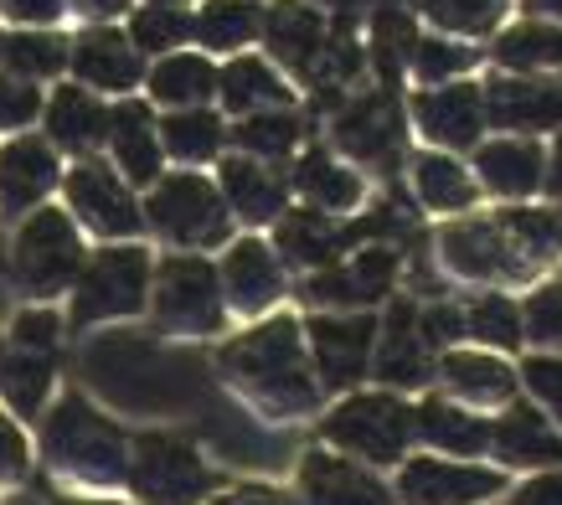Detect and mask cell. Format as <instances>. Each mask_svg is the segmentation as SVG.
Returning <instances> with one entry per match:
<instances>
[{"label":"cell","mask_w":562,"mask_h":505,"mask_svg":"<svg viewBox=\"0 0 562 505\" xmlns=\"http://www.w3.org/2000/svg\"><path fill=\"white\" fill-rule=\"evenodd\" d=\"M222 371L233 377V388L248 403H258L273 418L315 407V382H310V361L294 321H269L248 330V336H238L222 351Z\"/></svg>","instance_id":"cell-1"},{"label":"cell","mask_w":562,"mask_h":505,"mask_svg":"<svg viewBox=\"0 0 562 505\" xmlns=\"http://www.w3.org/2000/svg\"><path fill=\"white\" fill-rule=\"evenodd\" d=\"M42 449H47L52 470L63 474V480H72V485H99V490L120 485L124 470H130V444H124V434L103 418V413H93L78 392H68V397L57 403V413L47 418Z\"/></svg>","instance_id":"cell-2"},{"label":"cell","mask_w":562,"mask_h":505,"mask_svg":"<svg viewBox=\"0 0 562 505\" xmlns=\"http://www.w3.org/2000/svg\"><path fill=\"white\" fill-rule=\"evenodd\" d=\"M124 480L145 505H196L212 490L202 454L176 434H139Z\"/></svg>","instance_id":"cell-3"},{"label":"cell","mask_w":562,"mask_h":505,"mask_svg":"<svg viewBox=\"0 0 562 505\" xmlns=\"http://www.w3.org/2000/svg\"><path fill=\"white\" fill-rule=\"evenodd\" d=\"M155 315L166 330H181V336H206L222 325V284L212 263L202 258H171L160 263V279H155Z\"/></svg>","instance_id":"cell-4"},{"label":"cell","mask_w":562,"mask_h":505,"mask_svg":"<svg viewBox=\"0 0 562 505\" xmlns=\"http://www.w3.org/2000/svg\"><path fill=\"white\" fill-rule=\"evenodd\" d=\"M150 222L181 248H212L227 237V202L202 176H171V181L155 186Z\"/></svg>","instance_id":"cell-5"},{"label":"cell","mask_w":562,"mask_h":505,"mask_svg":"<svg viewBox=\"0 0 562 505\" xmlns=\"http://www.w3.org/2000/svg\"><path fill=\"white\" fill-rule=\"evenodd\" d=\"M145 252L139 248H114L99 252L78 279V300H72V321H114V315H135L145 304Z\"/></svg>","instance_id":"cell-6"},{"label":"cell","mask_w":562,"mask_h":505,"mask_svg":"<svg viewBox=\"0 0 562 505\" xmlns=\"http://www.w3.org/2000/svg\"><path fill=\"white\" fill-rule=\"evenodd\" d=\"M413 434V413L397 397H351L325 418V438L361 459H397Z\"/></svg>","instance_id":"cell-7"},{"label":"cell","mask_w":562,"mask_h":505,"mask_svg":"<svg viewBox=\"0 0 562 505\" xmlns=\"http://www.w3.org/2000/svg\"><path fill=\"white\" fill-rule=\"evenodd\" d=\"M83 263V248H78V233L63 212H36L16 237V273L21 284L36 289V294H52L63 289Z\"/></svg>","instance_id":"cell-8"},{"label":"cell","mask_w":562,"mask_h":505,"mask_svg":"<svg viewBox=\"0 0 562 505\" xmlns=\"http://www.w3.org/2000/svg\"><path fill=\"white\" fill-rule=\"evenodd\" d=\"M68 202H72V212L93 227V233H103V237H130V233H139V206H135V197L124 191V181L114 176V170H103V166H78L68 176Z\"/></svg>","instance_id":"cell-9"},{"label":"cell","mask_w":562,"mask_h":505,"mask_svg":"<svg viewBox=\"0 0 562 505\" xmlns=\"http://www.w3.org/2000/svg\"><path fill=\"white\" fill-rule=\"evenodd\" d=\"M300 490H305V505H392V495L361 464L330 454H305Z\"/></svg>","instance_id":"cell-10"},{"label":"cell","mask_w":562,"mask_h":505,"mask_svg":"<svg viewBox=\"0 0 562 505\" xmlns=\"http://www.w3.org/2000/svg\"><path fill=\"white\" fill-rule=\"evenodd\" d=\"M310 346L325 388H351L372 356V321H310Z\"/></svg>","instance_id":"cell-11"},{"label":"cell","mask_w":562,"mask_h":505,"mask_svg":"<svg viewBox=\"0 0 562 505\" xmlns=\"http://www.w3.org/2000/svg\"><path fill=\"white\" fill-rule=\"evenodd\" d=\"M336 139H341V150H351L357 160H392V155H397V139H403L392 93H372V99L351 103V109L336 119Z\"/></svg>","instance_id":"cell-12"},{"label":"cell","mask_w":562,"mask_h":505,"mask_svg":"<svg viewBox=\"0 0 562 505\" xmlns=\"http://www.w3.org/2000/svg\"><path fill=\"white\" fill-rule=\"evenodd\" d=\"M392 269H397V252L392 248H367V252H357L351 263H336V269L315 273V279H310V300H321V304L376 300V294H387Z\"/></svg>","instance_id":"cell-13"},{"label":"cell","mask_w":562,"mask_h":505,"mask_svg":"<svg viewBox=\"0 0 562 505\" xmlns=\"http://www.w3.org/2000/svg\"><path fill=\"white\" fill-rule=\"evenodd\" d=\"M222 284H227V300H233V310H243V315H258V310H269V304L279 300L284 279H279L273 252L263 248V243H254V237H248V243H238V248L227 252Z\"/></svg>","instance_id":"cell-14"},{"label":"cell","mask_w":562,"mask_h":505,"mask_svg":"<svg viewBox=\"0 0 562 505\" xmlns=\"http://www.w3.org/2000/svg\"><path fill=\"white\" fill-rule=\"evenodd\" d=\"M263 36H269L279 63H290L294 72L310 78V68H315V57L325 47V21L310 5H300V0H284V5H273L269 16H263Z\"/></svg>","instance_id":"cell-15"},{"label":"cell","mask_w":562,"mask_h":505,"mask_svg":"<svg viewBox=\"0 0 562 505\" xmlns=\"http://www.w3.org/2000/svg\"><path fill=\"white\" fill-rule=\"evenodd\" d=\"M72 68L83 72L93 88H135L139 83V52L130 47V36L109 32H83L72 47Z\"/></svg>","instance_id":"cell-16"},{"label":"cell","mask_w":562,"mask_h":505,"mask_svg":"<svg viewBox=\"0 0 562 505\" xmlns=\"http://www.w3.org/2000/svg\"><path fill=\"white\" fill-rule=\"evenodd\" d=\"M491 119L506 130H552L562 119V88L495 78L491 83Z\"/></svg>","instance_id":"cell-17"},{"label":"cell","mask_w":562,"mask_h":505,"mask_svg":"<svg viewBox=\"0 0 562 505\" xmlns=\"http://www.w3.org/2000/svg\"><path fill=\"white\" fill-rule=\"evenodd\" d=\"M495 474H475V470H454L439 459H418L403 470V501L408 505H460L480 490H495Z\"/></svg>","instance_id":"cell-18"},{"label":"cell","mask_w":562,"mask_h":505,"mask_svg":"<svg viewBox=\"0 0 562 505\" xmlns=\"http://www.w3.org/2000/svg\"><path fill=\"white\" fill-rule=\"evenodd\" d=\"M109 139L130 181H155L160 176V139H155V119L145 103H120L109 114Z\"/></svg>","instance_id":"cell-19"},{"label":"cell","mask_w":562,"mask_h":505,"mask_svg":"<svg viewBox=\"0 0 562 505\" xmlns=\"http://www.w3.org/2000/svg\"><path fill=\"white\" fill-rule=\"evenodd\" d=\"M57 181V160L42 139H16L0 155V202L5 206H32L36 197H47Z\"/></svg>","instance_id":"cell-20"},{"label":"cell","mask_w":562,"mask_h":505,"mask_svg":"<svg viewBox=\"0 0 562 505\" xmlns=\"http://www.w3.org/2000/svg\"><path fill=\"white\" fill-rule=\"evenodd\" d=\"M222 191H227V206L248 222H269L284 212V181L273 170L254 166V160H227L222 166Z\"/></svg>","instance_id":"cell-21"},{"label":"cell","mask_w":562,"mask_h":505,"mask_svg":"<svg viewBox=\"0 0 562 505\" xmlns=\"http://www.w3.org/2000/svg\"><path fill=\"white\" fill-rule=\"evenodd\" d=\"M47 130L57 145H68V150H93L103 135H109V109H103L93 93L83 88H63L47 109Z\"/></svg>","instance_id":"cell-22"},{"label":"cell","mask_w":562,"mask_h":505,"mask_svg":"<svg viewBox=\"0 0 562 505\" xmlns=\"http://www.w3.org/2000/svg\"><path fill=\"white\" fill-rule=\"evenodd\" d=\"M418 119L434 139L449 145H475L480 135V93L475 88H434L418 99Z\"/></svg>","instance_id":"cell-23"},{"label":"cell","mask_w":562,"mask_h":505,"mask_svg":"<svg viewBox=\"0 0 562 505\" xmlns=\"http://www.w3.org/2000/svg\"><path fill=\"white\" fill-rule=\"evenodd\" d=\"M346 243V233L325 212H294V217L279 222V252L300 263V269H321L336 258V248Z\"/></svg>","instance_id":"cell-24"},{"label":"cell","mask_w":562,"mask_h":505,"mask_svg":"<svg viewBox=\"0 0 562 505\" xmlns=\"http://www.w3.org/2000/svg\"><path fill=\"white\" fill-rule=\"evenodd\" d=\"M443 248L470 273H521L527 269V263L516 258V248L495 233V227H454V233H443Z\"/></svg>","instance_id":"cell-25"},{"label":"cell","mask_w":562,"mask_h":505,"mask_svg":"<svg viewBox=\"0 0 562 505\" xmlns=\"http://www.w3.org/2000/svg\"><path fill=\"white\" fill-rule=\"evenodd\" d=\"M480 170H485V181H491V191H501V197H527V191H537V170H542V155H537V145H516V139H506V145H491V150H480Z\"/></svg>","instance_id":"cell-26"},{"label":"cell","mask_w":562,"mask_h":505,"mask_svg":"<svg viewBox=\"0 0 562 505\" xmlns=\"http://www.w3.org/2000/svg\"><path fill=\"white\" fill-rule=\"evenodd\" d=\"M376 371L397 382V388H408L424 377V336H418V325H413V310L408 304H397L387 321V340H382V356H376Z\"/></svg>","instance_id":"cell-27"},{"label":"cell","mask_w":562,"mask_h":505,"mask_svg":"<svg viewBox=\"0 0 562 505\" xmlns=\"http://www.w3.org/2000/svg\"><path fill=\"white\" fill-rule=\"evenodd\" d=\"M294 181H300V191H305V197L321 206V212H346V206L361 202V181L351 176V170L336 166V160H330L325 150H310Z\"/></svg>","instance_id":"cell-28"},{"label":"cell","mask_w":562,"mask_h":505,"mask_svg":"<svg viewBox=\"0 0 562 505\" xmlns=\"http://www.w3.org/2000/svg\"><path fill=\"white\" fill-rule=\"evenodd\" d=\"M212 88H217V72L202 57H166L150 72V93L160 103H176V109H196L202 99H212Z\"/></svg>","instance_id":"cell-29"},{"label":"cell","mask_w":562,"mask_h":505,"mask_svg":"<svg viewBox=\"0 0 562 505\" xmlns=\"http://www.w3.org/2000/svg\"><path fill=\"white\" fill-rule=\"evenodd\" d=\"M68 63V42L47 32H16V36H0V68L11 78H47Z\"/></svg>","instance_id":"cell-30"},{"label":"cell","mask_w":562,"mask_h":505,"mask_svg":"<svg viewBox=\"0 0 562 505\" xmlns=\"http://www.w3.org/2000/svg\"><path fill=\"white\" fill-rule=\"evenodd\" d=\"M222 99H227V109H238V114H248V109H269V103H290V88L279 83L258 57H238L233 68L222 72Z\"/></svg>","instance_id":"cell-31"},{"label":"cell","mask_w":562,"mask_h":505,"mask_svg":"<svg viewBox=\"0 0 562 505\" xmlns=\"http://www.w3.org/2000/svg\"><path fill=\"white\" fill-rule=\"evenodd\" d=\"M52 388V356L42 351H11L0 361V392L16 413H36Z\"/></svg>","instance_id":"cell-32"},{"label":"cell","mask_w":562,"mask_h":505,"mask_svg":"<svg viewBox=\"0 0 562 505\" xmlns=\"http://www.w3.org/2000/svg\"><path fill=\"white\" fill-rule=\"evenodd\" d=\"M495 438H501V449H506L516 464H542V459H562L558 434H552V428H547L537 413H527V407H516L512 418L495 428Z\"/></svg>","instance_id":"cell-33"},{"label":"cell","mask_w":562,"mask_h":505,"mask_svg":"<svg viewBox=\"0 0 562 505\" xmlns=\"http://www.w3.org/2000/svg\"><path fill=\"white\" fill-rule=\"evenodd\" d=\"M160 145L171 155H181V160H206L222 145V124L212 114H202V109H181V114H171L160 124Z\"/></svg>","instance_id":"cell-34"},{"label":"cell","mask_w":562,"mask_h":505,"mask_svg":"<svg viewBox=\"0 0 562 505\" xmlns=\"http://www.w3.org/2000/svg\"><path fill=\"white\" fill-rule=\"evenodd\" d=\"M191 32L202 36L206 47H243L258 32V11L248 0H212Z\"/></svg>","instance_id":"cell-35"},{"label":"cell","mask_w":562,"mask_h":505,"mask_svg":"<svg viewBox=\"0 0 562 505\" xmlns=\"http://www.w3.org/2000/svg\"><path fill=\"white\" fill-rule=\"evenodd\" d=\"M495 52L512 68H562V32L558 26H516L501 36Z\"/></svg>","instance_id":"cell-36"},{"label":"cell","mask_w":562,"mask_h":505,"mask_svg":"<svg viewBox=\"0 0 562 505\" xmlns=\"http://www.w3.org/2000/svg\"><path fill=\"white\" fill-rule=\"evenodd\" d=\"M413 47H418V42H413L408 16H403L397 5H382V11H376V21H372V52H376V68H382V78H387V83L403 72V63H408Z\"/></svg>","instance_id":"cell-37"},{"label":"cell","mask_w":562,"mask_h":505,"mask_svg":"<svg viewBox=\"0 0 562 505\" xmlns=\"http://www.w3.org/2000/svg\"><path fill=\"white\" fill-rule=\"evenodd\" d=\"M418 191H424V202H434V206H470L475 202L470 176H464L454 160H443V155H424V160H418Z\"/></svg>","instance_id":"cell-38"},{"label":"cell","mask_w":562,"mask_h":505,"mask_svg":"<svg viewBox=\"0 0 562 505\" xmlns=\"http://www.w3.org/2000/svg\"><path fill=\"white\" fill-rule=\"evenodd\" d=\"M418 428H424L434 444H443V449H464V454H475L480 444H485V428H480L475 418H464L460 407H449V403H424Z\"/></svg>","instance_id":"cell-39"},{"label":"cell","mask_w":562,"mask_h":505,"mask_svg":"<svg viewBox=\"0 0 562 505\" xmlns=\"http://www.w3.org/2000/svg\"><path fill=\"white\" fill-rule=\"evenodd\" d=\"M443 377L460 392H475V397H512L506 367H495L485 356H449V361H443Z\"/></svg>","instance_id":"cell-40"},{"label":"cell","mask_w":562,"mask_h":505,"mask_svg":"<svg viewBox=\"0 0 562 505\" xmlns=\"http://www.w3.org/2000/svg\"><path fill=\"white\" fill-rule=\"evenodd\" d=\"M506 237L516 243V252L527 258H547L562 248V222L552 212H512L506 217Z\"/></svg>","instance_id":"cell-41"},{"label":"cell","mask_w":562,"mask_h":505,"mask_svg":"<svg viewBox=\"0 0 562 505\" xmlns=\"http://www.w3.org/2000/svg\"><path fill=\"white\" fill-rule=\"evenodd\" d=\"M300 139L294 114H254L248 124H238V145L254 155H284Z\"/></svg>","instance_id":"cell-42"},{"label":"cell","mask_w":562,"mask_h":505,"mask_svg":"<svg viewBox=\"0 0 562 505\" xmlns=\"http://www.w3.org/2000/svg\"><path fill=\"white\" fill-rule=\"evenodd\" d=\"M181 36H191V21L176 5H145L135 16V47H145V52H166Z\"/></svg>","instance_id":"cell-43"},{"label":"cell","mask_w":562,"mask_h":505,"mask_svg":"<svg viewBox=\"0 0 562 505\" xmlns=\"http://www.w3.org/2000/svg\"><path fill=\"white\" fill-rule=\"evenodd\" d=\"M424 11L454 32H491L501 16V0H424Z\"/></svg>","instance_id":"cell-44"},{"label":"cell","mask_w":562,"mask_h":505,"mask_svg":"<svg viewBox=\"0 0 562 505\" xmlns=\"http://www.w3.org/2000/svg\"><path fill=\"white\" fill-rule=\"evenodd\" d=\"M470 330L480 340H495V346H516L521 340V325H516V304L512 300H480L470 310Z\"/></svg>","instance_id":"cell-45"},{"label":"cell","mask_w":562,"mask_h":505,"mask_svg":"<svg viewBox=\"0 0 562 505\" xmlns=\"http://www.w3.org/2000/svg\"><path fill=\"white\" fill-rule=\"evenodd\" d=\"M42 99H36V88L26 78H11V72H0V130H16L26 119H36Z\"/></svg>","instance_id":"cell-46"},{"label":"cell","mask_w":562,"mask_h":505,"mask_svg":"<svg viewBox=\"0 0 562 505\" xmlns=\"http://www.w3.org/2000/svg\"><path fill=\"white\" fill-rule=\"evenodd\" d=\"M16 351H42V356L57 351V315H52V310L21 315L16 321Z\"/></svg>","instance_id":"cell-47"},{"label":"cell","mask_w":562,"mask_h":505,"mask_svg":"<svg viewBox=\"0 0 562 505\" xmlns=\"http://www.w3.org/2000/svg\"><path fill=\"white\" fill-rule=\"evenodd\" d=\"M418 72H424L428 83H434V78H443V72H460L464 63H470V52L464 47H449V42H418Z\"/></svg>","instance_id":"cell-48"},{"label":"cell","mask_w":562,"mask_h":505,"mask_svg":"<svg viewBox=\"0 0 562 505\" xmlns=\"http://www.w3.org/2000/svg\"><path fill=\"white\" fill-rule=\"evenodd\" d=\"M26 474V438L5 413H0V485H16Z\"/></svg>","instance_id":"cell-49"},{"label":"cell","mask_w":562,"mask_h":505,"mask_svg":"<svg viewBox=\"0 0 562 505\" xmlns=\"http://www.w3.org/2000/svg\"><path fill=\"white\" fill-rule=\"evenodd\" d=\"M531 336L558 340L562 346V284L542 289V294L531 300Z\"/></svg>","instance_id":"cell-50"},{"label":"cell","mask_w":562,"mask_h":505,"mask_svg":"<svg viewBox=\"0 0 562 505\" xmlns=\"http://www.w3.org/2000/svg\"><path fill=\"white\" fill-rule=\"evenodd\" d=\"M527 377H531V388L542 392L547 403L558 407V418H562V361H531Z\"/></svg>","instance_id":"cell-51"},{"label":"cell","mask_w":562,"mask_h":505,"mask_svg":"<svg viewBox=\"0 0 562 505\" xmlns=\"http://www.w3.org/2000/svg\"><path fill=\"white\" fill-rule=\"evenodd\" d=\"M460 310H449V304H439V310H428L424 315V346H434V340H449L460 336Z\"/></svg>","instance_id":"cell-52"},{"label":"cell","mask_w":562,"mask_h":505,"mask_svg":"<svg viewBox=\"0 0 562 505\" xmlns=\"http://www.w3.org/2000/svg\"><path fill=\"white\" fill-rule=\"evenodd\" d=\"M0 11L16 21H57L63 0H0Z\"/></svg>","instance_id":"cell-53"},{"label":"cell","mask_w":562,"mask_h":505,"mask_svg":"<svg viewBox=\"0 0 562 505\" xmlns=\"http://www.w3.org/2000/svg\"><path fill=\"white\" fill-rule=\"evenodd\" d=\"M212 505H294V501H290V495H279V490L248 485V490H233V495H222V501H212Z\"/></svg>","instance_id":"cell-54"},{"label":"cell","mask_w":562,"mask_h":505,"mask_svg":"<svg viewBox=\"0 0 562 505\" xmlns=\"http://www.w3.org/2000/svg\"><path fill=\"white\" fill-rule=\"evenodd\" d=\"M516 505H562V480H542V485H531Z\"/></svg>","instance_id":"cell-55"},{"label":"cell","mask_w":562,"mask_h":505,"mask_svg":"<svg viewBox=\"0 0 562 505\" xmlns=\"http://www.w3.org/2000/svg\"><path fill=\"white\" fill-rule=\"evenodd\" d=\"M78 5H83L88 16H114V11H124L130 0H78Z\"/></svg>","instance_id":"cell-56"},{"label":"cell","mask_w":562,"mask_h":505,"mask_svg":"<svg viewBox=\"0 0 562 505\" xmlns=\"http://www.w3.org/2000/svg\"><path fill=\"white\" fill-rule=\"evenodd\" d=\"M552 191L562 197V139H558V176H552Z\"/></svg>","instance_id":"cell-57"},{"label":"cell","mask_w":562,"mask_h":505,"mask_svg":"<svg viewBox=\"0 0 562 505\" xmlns=\"http://www.w3.org/2000/svg\"><path fill=\"white\" fill-rule=\"evenodd\" d=\"M531 5H537V11H558L562 16V0H531Z\"/></svg>","instance_id":"cell-58"},{"label":"cell","mask_w":562,"mask_h":505,"mask_svg":"<svg viewBox=\"0 0 562 505\" xmlns=\"http://www.w3.org/2000/svg\"><path fill=\"white\" fill-rule=\"evenodd\" d=\"M155 5H176V0H155Z\"/></svg>","instance_id":"cell-59"},{"label":"cell","mask_w":562,"mask_h":505,"mask_svg":"<svg viewBox=\"0 0 562 505\" xmlns=\"http://www.w3.org/2000/svg\"><path fill=\"white\" fill-rule=\"evenodd\" d=\"M88 505H103V501H88Z\"/></svg>","instance_id":"cell-60"}]
</instances>
